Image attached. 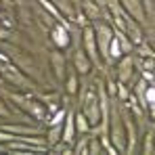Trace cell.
<instances>
[{"instance_id":"obj_25","label":"cell","mask_w":155,"mask_h":155,"mask_svg":"<svg viewBox=\"0 0 155 155\" xmlns=\"http://www.w3.org/2000/svg\"><path fill=\"white\" fill-rule=\"evenodd\" d=\"M88 138H90V136H84L82 140H76V143L71 145V147H74L71 151H74V153H80V155L88 153Z\"/></svg>"},{"instance_id":"obj_10","label":"cell","mask_w":155,"mask_h":155,"mask_svg":"<svg viewBox=\"0 0 155 155\" xmlns=\"http://www.w3.org/2000/svg\"><path fill=\"white\" fill-rule=\"evenodd\" d=\"M51 40H52V44H54L59 51L67 48V46L71 44V36H69V29H67V25H63V23L51 25Z\"/></svg>"},{"instance_id":"obj_1","label":"cell","mask_w":155,"mask_h":155,"mask_svg":"<svg viewBox=\"0 0 155 155\" xmlns=\"http://www.w3.org/2000/svg\"><path fill=\"white\" fill-rule=\"evenodd\" d=\"M92 27H94V36H97L99 57H101V61H105L109 65L111 63V59H109V44H111V38H113V27L109 23H105V21H101V19H97V23Z\"/></svg>"},{"instance_id":"obj_26","label":"cell","mask_w":155,"mask_h":155,"mask_svg":"<svg viewBox=\"0 0 155 155\" xmlns=\"http://www.w3.org/2000/svg\"><path fill=\"white\" fill-rule=\"evenodd\" d=\"M140 2H143V6H145L147 17H153V15H155V4H153V0H140Z\"/></svg>"},{"instance_id":"obj_31","label":"cell","mask_w":155,"mask_h":155,"mask_svg":"<svg viewBox=\"0 0 155 155\" xmlns=\"http://www.w3.org/2000/svg\"><path fill=\"white\" fill-rule=\"evenodd\" d=\"M0 151H6V147H4V145H0Z\"/></svg>"},{"instance_id":"obj_17","label":"cell","mask_w":155,"mask_h":155,"mask_svg":"<svg viewBox=\"0 0 155 155\" xmlns=\"http://www.w3.org/2000/svg\"><path fill=\"white\" fill-rule=\"evenodd\" d=\"M63 122H59V124H51V128L46 132V147H52V145H57L59 140H61V132H63V126H61Z\"/></svg>"},{"instance_id":"obj_28","label":"cell","mask_w":155,"mask_h":155,"mask_svg":"<svg viewBox=\"0 0 155 155\" xmlns=\"http://www.w3.org/2000/svg\"><path fill=\"white\" fill-rule=\"evenodd\" d=\"M145 101H147V105L155 103V86H147V90H145Z\"/></svg>"},{"instance_id":"obj_13","label":"cell","mask_w":155,"mask_h":155,"mask_svg":"<svg viewBox=\"0 0 155 155\" xmlns=\"http://www.w3.org/2000/svg\"><path fill=\"white\" fill-rule=\"evenodd\" d=\"M126 36L130 38V42L134 44V46H143L145 44V34H143V29L138 25V21H134L132 17H126Z\"/></svg>"},{"instance_id":"obj_22","label":"cell","mask_w":155,"mask_h":155,"mask_svg":"<svg viewBox=\"0 0 155 155\" xmlns=\"http://www.w3.org/2000/svg\"><path fill=\"white\" fill-rule=\"evenodd\" d=\"M138 67H140L145 74H155V57L153 54H147L145 59L138 61Z\"/></svg>"},{"instance_id":"obj_11","label":"cell","mask_w":155,"mask_h":155,"mask_svg":"<svg viewBox=\"0 0 155 155\" xmlns=\"http://www.w3.org/2000/svg\"><path fill=\"white\" fill-rule=\"evenodd\" d=\"M63 132H61V140L67 143V145H74L76 143V113L74 111H67L65 117H63Z\"/></svg>"},{"instance_id":"obj_9","label":"cell","mask_w":155,"mask_h":155,"mask_svg":"<svg viewBox=\"0 0 155 155\" xmlns=\"http://www.w3.org/2000/svg\"><path fill=\"white\" fill-rule=\"evenodd\" d=\"M115 71H117V82L120 84H128L130 78H132V71H134V59H132V54H122L120 59H117V67H115Z\"/></svg>"},{"instance_id":"obj_6","label":"cell","mask_w":155,"mask_h":155,"mask_svg":"<svg viewBox=\"0 0 155 155\" xmlns=\"http://www.w3.org/2000/svg\"><path fill=\"white\" fill-rule=\"evenodd\" d=\"M120 117H122V124L126 130V153H134L136 149V140H138V132H136V124H134V117L128 109L126 111H120Z\"/></svg>"},{"instance_id":"obj_20","label":"cell","mask_w":155,"mask_h":155,"mask_svg":"<svg viewBox=\"0 0 155 155\" xmlns=\"http://www.w3.org/2000/svg\"><path fill=\"white\" fill-rule=\"evenodd\" d=\"M143 153H145V155L155 153V132H153V130H149V132L145 134V143H143Z\"/></svg>"},{"instance_id":"obj_16","label":"cell","mask_w":155,"mask_h":155,"mask_svg":"<svg viewBox=\"0 0 155 155\" xmlns=\"http://www.w3.org/2000/svg\"><path fill=\"white\" fill-rule=\"evenodd\" d=\"M63 84H65V92L67 94H76L78 90H80V80H78V71H67V76L63 80Z\"/></svg>"},{"instance_id":"obj_30","label":"cell","mask_w":155,"mask_h":155,"mask_svg":"<svg viewBox=\"0 0 155 155\" xmlns=\"http://www.w3.org/2000/svg\"><path fill=\"white\" fill-rule=\"evenodd\" d=\"M13 2H15V0H0V6L8 8V6H13Z\"/></svg>"},{"instance_id":"obj_12","label":"cell","mask_w":155,"mask_h":155,"mask_svg":"<svg viewBox=\"0 0 155 155\" xmlns=\"http://www.w3.org/2000/svg\"><path fill=\"white\" fill-rule=\"evenodd\" d=\"M92 67H94V65H92L90 57L84 52V48L74 51V69L78 71V76H86V74H90Z\"/></svg>"},{"instance_id":"obj_5","label":"cell","mask_w":155,"mask_h":155,"mask_svg":"<svg viewBox=\"0 0 155 155\" xmlns=\"http://www.w3.org/2000/svg\"><path fill=\"white\" fill-rule=\"evenodd\" d=\"M82 48L90 57L92 65H101V57H99V48H97V36H94V27L86 25L82 27Z\"/></svg>"},{"instance_id":"obj_15","label":"cell","mask_w":155,"mask_h":155,"mask_svg":"<svg viewBox=\"0 0 155 155\" xmlns=\"http://www.w3.org/2000/svg\"><path fill=\"white\" fill-rule=\"evenodd\" d=\"M51 2L57 6V11H59L67 21H74V19H76V6H74L71 0H51Z\"/></svg>"},{"instance_id":"obj_19","label":"cell","mask_w":155,"mask_h":155,"mask_svg":"<svg viewBox=\"0 0 155 155\" xmlns=\"http://www.w3.org/2000/svg\"><path fill=\"white\" fill-rule=\"evenodd\" d=\"M122 54H124V51H122V44H120V40H117V38H115V34H113L111 44H109V59H111V61H117Z\"/></svg>"},{"instance_id":"obj_24","label":"cell","mask_w":155,"mask_h":155,"mask_svg":"<svg viewBox=\"0 0 155 155\" xmlns=\"http://www.w3.org/2000/svg\"><path fill=\"white\" fill-rule=\"evenodd\" d=\"M17 17H19V21L25 23V25L31 21V13H29V8H27L25 4H21V2L17 4Z\"/></svg>"},{"instance_id":"obj_4","label":"cell","mask_w":155,"mask_h":155,"mask_svg":"<svg viewBox=\"0 0 155 155\" xmlns=\"http://www.w3.org/2000/svg\"><path fill=\"white\" fill-rule=\"evenodd\" d=\"M0 76L4 78L11 86H19V88H23V90H31V88H34L31 80L23 76V71L17 69L15 65H8V61L4 63V67H0Z\"/></svg>"},{"instance_id":"obj_23","label":"cell","mask_w":155,"mask_h":155,"mask_svg":"<svg viewBox=\"0 0 155 155\" xmlns=\"http://www.w3.org/2000/svg\"><path fill=\"white\" fill-rule=\"evenodd\" d=\"M105 149H103V145H101V138L99 136H90L88 138V153H92V155H97V153H103Z\"/></svg>"},{"instance_id":"obj_29","label":"cell","mask_w":155,"mask_h":155,"mask_svg":"<svg viewBox=\"0 0 155 155\" xmlns=\"http://www.w3.org/2000/svg\"><path fill=\"white\" fill-rule=\"evenodd\" d=\"M0 117H11V109L2 99H0Z\"/></svg>"},{"instance_id":"obj_7","label":"cell","mask_w":155,"mask_h":155,"mask_svg":"<svg viewBox=\"0 0 155 155\" xmlns=\"http://www.w3.org/2000/svg\"><path fill=\"white\" fill-rule=\"evenodd\" d=\"M48 63H51V69H52V76L57 82H61L63 84V80L67 76V63H65V54L59 51H52L51 57H48Z\"/></svg>"},{"instance_id":"obj_8","label":"cell","mask_w":155,"mask_h":155,"mask_svg":"<svg viewBox=\"0 0 155 155\" xmlns=\"http://www.w3.org/2000/svg\"><path fill=\"white\" fill-rule=\"evenodd\" d=\"M117 4L126 11V15L132 17L134 21H138V23L147 21V13H145V6H143L140 0H117Z\"/></svg>"},{"instance_id":"obj_18","label":"cell","mask_w":155,"mask_h":155,"mask_svg":"<svg viewBox=\"0 0 155 155\" xmlns=\"http://www.w3.org/2000/svg\"><path fill=\"white\" fill-rule=\"evenodd\" d=\"M76 132L78 134H88L90 132V122L86 120V115L82 111L76 113Z\"/></svg>"},{"instance_id":"obj_32","label":"cell","mask_w":155,"mask_h":155,"mask_svg":"<svg viewBox=\"0 0 155 155\" xmlns=\"http://www.w3.org/2000/svg\"><path fill=\"white\" fill-rule=\"evenodd\" d=\"M0 19H2V11H0Z\"/></svg>"},{"instance_id":"obj_21","label":"cell","mask_w":155,"mask_h":155,"mask_svg":"<svg viewBox=\"0 0 155 155\" xmlns=\"http://www.w3.org/2000/svg\"><path fill=\"white\" fill-rule=\"evenodd\" d=\"M84 15L90 17V21L101 19V11H99V6H97L94 2H84Z\"/></svg>"},{"instance_id":"obj_27","label":"cell","mask_w":155,"mask_h":155,"mask_svg":"<svg viewBox=\"0 0 155 155\" xmlns=\"http://www.w3.org/2000/svg\"><path fill=\"white\" fill-rule=\"evenodd\" d=\"M117 97L126 103L128 101V97H130V92H128V88H126V84H117Z\"/></svg>"},{"instance_id":"obj_3","label":"cell","mask_w":155,"mask_h":155,"mask_svg":"<svg viewBox=\"0 0 155 155\" xmlns=\"http://www.w3.org/2000/svg\"><path fill=\"white\" fill-rule=\"evenodd\" d=\"M109 140L117 153H126V130L122 124L120 111H113V109H111V120H109Z\"/></svg>"},{"instance_id":"obj_2","label":"cell","mask_w":155,"mask_h":155,"mask_svg":"<svg viewBox=\"0 0 155 155\" xmlns=\"http://www.w3.org/2000/svg\"><path fill=\"white\" fill-rule=\"evenodd\" d=\"M84 115H86V120L90 122V128H97L99 124H101V117H103V113H101V103H99V94L94 92V90H88L86 94H84V99H82V109H80Z\"/></svg>"},{"instance_id":"obj_14","label":"cell","mask_w":155,"mask_h":155,"mask_svg":"<svg viewBox=\"0 0 155 155\" xmlns=\"http://www.w3.org/2000/svg\"><path fill=\"white\" fill-rule=\"evenodd\" d=\"M4 132H11L15 136H25V134H38V128L29 126V124H4L0 126Z\"/></svg>"}]
</instances>
